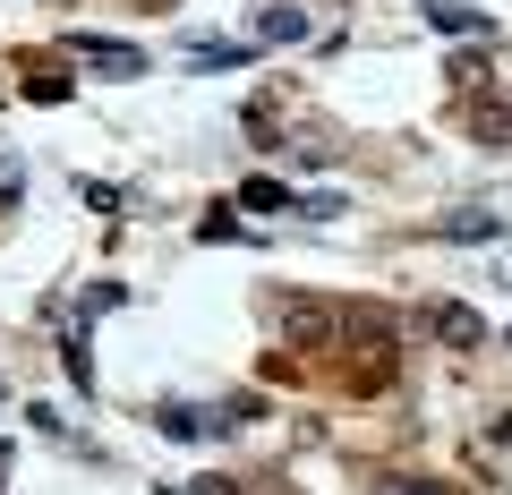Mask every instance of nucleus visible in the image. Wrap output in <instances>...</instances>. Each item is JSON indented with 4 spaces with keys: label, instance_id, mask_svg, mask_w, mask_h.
<instances>
[{
    "label": "nucleus",
    "instance_id": "obj_15",
    "mask_svg": "<svg viewBox=\"0 0 512 495\" xmlns=\"http://www.w3.org/2000/svg\"><path fill=\"white\" fill-rule=\"evenodd\" d=\"M384 495H453V487H444V478H393Z\"/></svg>",
    "mask_w": 512,
    "mask_h": 495
},
{
    "label": "nucleus",
    "instance_id": "obj_5",
    "mask_svg": "<svg viewBox=\"0 0 512 495\" xmlns=\"http://www.w3.org/2000/svg\"><path fill=\"white\" fill-rule=\"evenodd\" d=\"M26 94H35V103H69V69H60V60H26Z\"/></svg>",
    "mask_w": 512,
    "mask_h": 495
},
{
    "label": "nucleus",
    "instance_id": "obj_13",
    "mask_svg": "<svg viewBox=\"0 0 512 495\" xmlns=\"http://www.w3.org/2000/svg\"><path fill=\"white\" fill-rule=\"evenodd\" d=\"M26 197V163H18V154H0V205H18Z\"/></svg>",
    "mask_w": 512,
    "mask_h": 495
},
{
    "label": "nucleus",
    "instance_id": "obj_12",
    "mask_svg": "<svg viewBox=\"0 0 512 495\" xmlns=\"http://www.w3.org/2000/svg\"><path fill=\"white\" fill-rule=\"evenodd\" d=\"M444 239H495V214H453V222H444Z\"/></svg>",
    "mask_w": 512,
    "mask_h": 495
},
{
    "label": "nucleus",
    "instance_id": "obj_17",
    "mask_svg": "<svg viewBox=\"0 0 512 495\" xmlns=\"http://www.w3.org/2000/svg\"><path fill=\"white\" fill-rule=\"evenodd\" d=\"M137 9H171V0H137Z\"/></svg>",
    "mask_w": 512,
    "mask_h": 495
},
{
    "label": "nucleus",
    "instance_id": "obj_8",
    "mask_svg": "<svg viewBox=\"0 0 512 495\" xmlns=\"http://www.w3.org/2000/svg\"><path fill=\"white\" fill-rule=\"evenodd\" d=\"M256 35H265V43H308V9H265Z\"/></svg>",
    "mask_w": 512,
    "mask_h": 495
},
{
    "label": "nucleus",
    "instance_id": "obj_2",
    "mask_svg": "<svg viewBox=\"0 0 512 495\" xmlns=\"http://www.w3.org/2000/svg\"><path fill=\"white\" fill-rule=\"evenodd\" d=\"M427 26H436V35H461V43L495 35V18H487V9H470V0H427Z\"/></svg>",
    "mask_w": 512,
    "mask_h": 495
},
{
    "label": "nucleus",
    "instance_id": "obj_7",
    "mask_svg": "<svg viewBox=\"0 0 512 495\" xmlns=\"http://www.w3.org/2000/svg\"><path fill=\"white\" fill-rule=\"evenodd\" d=\"M239 205H248V214H282V205H299V197H291L282 180H265V171H256V180H239Z\"/></svg>",
    "mask_w": 512,
    "mask_h": 495
},
{
    "label": "nucleus",
    "instance_id": "obj_11",
    "mask_svg": "<svg viewBox=\"0 0 512 495\" xmlns=\"http://www.w3.org/2000/svg\"><path fill=\"white\" fill-rule=\"evenodd\" d=\"M453 86H461V94L487 86V52H453Z\"/></svg>",
    "mask_w": 512,
    "mask_h": 495
},
{
    "label": "nucleus",
    "instance_id": "obj_9",
    "mask_svg": "<svg viewBox=\"0 0 512 495\" xmlns=\"http://www.w3.org/2000/svg\"><path fill=\"white\" fill-rule=\"evenodd\" d=\"M154 427H163V436H222V419H197V410H180V402L154 410Z\"/></svg>",
    "mask_w": 512,
    "mask_h": 495
},
{
    "label": "nucleus",
    "instance_id": "obj_6",
    "mask_svg": "<svg viewBox=\"0 0 512 495\" xmlns=\"http://www.w3.org/2000/svg\"><path fill=\"white\" fill-rule=\"evenodd\" d=\"M256 43H188V69H248Z\"/></svg>",
    "mask_w": 512,
    "mask_h": 495
},
{
    "label": "nucleus",
    "instance_id": "obj_10",
    "mask_svg": "<svg viewBox=\"0 0 512 495\" xmlns=\"http://www.w3.org/2000/svg\"><path fill=\"white\" fill-rule=\"evenodd\" d=\"M470 129H478V146H512V103H504V111L487 103V111H478V120H470Z\"/></svg>",
    "mask_w": 512,
    "mask_h": 495
},
{
    "label": "nucleus",
    "instance_id": "obj_14",
    "mask_svg": "<svg viewBox=\"0 0 512 495\" xmlns=\"http://www.w3.org/2000/svg\"><path fill=\"white\" fill-rule=\"evenodd\" d=\"M77 197H86L94 214H120V188H111V180H77Z\"/></svg>",
    "mask_w": 512,
    "mask_h": 495
},
{
    "label": "nucleus",
    "instance_id": "obj_16",
    "mask_svg": "<svg viewBox=\"0 0 512 495\" xmlns=\"http://www.w3.org/2000/svg\"><path fill=\"white\" fill-rule=\"evenodd\" d=\"M197 495H239V487H222V478H214V487H197Z\"/></svg>",
    "mask_w": 512,
    "mask_h": 495
},
{
    "label": "nucleus",
    "instance_id": "obj_3",
    "mask_svg": "<svg viewBox=\"0 0 512 495\" xmlns=\"http://www.w3.org/2000/svg\"><path fill=\"white\" fill-rule=\"evenodd\" d=\"M282 325H291L299 342H333V333H342V316H333L325 299H291V308H282Z\"/></svg>",
    "mask_w": 512,
    "mask_h": 495
},
{
    "label": "nucleus",
    "instance_id": "obj_4",
    "mask_svg": "<svg viewBox=\"0 0 512 495\" xmlns=\"http://www.w3.org/2000/svg\"><path fill=\"white\" fill-rule=\"evenodd\" d=\"M436 333H444V350H478V342H487L478 308H461V299H444V308H436Z\"/></svg>",
    "mask_w": 512,
    "mask_h": 495
},
{
    "label": "nucleus",
    "instance_id": "obj_1",
    "mask_svg": "<svg viewBox=\"0 0 512 495\" xmlns=\"http://www.w3.org/2000/svg\"><path fill=\"white\" fill-rule=\"evenodd\" d=\"M77 52L94 60V77H146V52H137V43H111V35H77Z\"/></svg>",
    "mask_w": 512,
    "mask_h": 495
}]
</instances>
